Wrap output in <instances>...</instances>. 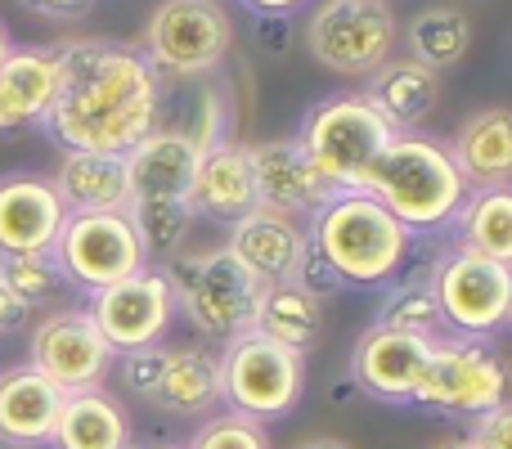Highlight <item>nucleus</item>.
Segmentation results:
<instances>
[{
    "mask_svg": "<svg viewBox=\"0 0 512 449\" xmlns=\"http://www.w3.org/2000/svg\"><path fill=\"white\" fill-rule=\"evenodd\" d=\"M9 50H14V45H9V32H5V23H0V63L9 59Z\"/></svg>",
    "mask_w": 512,
    "mask_h": 449,
    "instance_id": "obj_41",
    "label": "nucleus"
},
{
    "mask_svg": "<svg viewBox=\"0 0 512 449\" xmlns=\"http://www.w3.org/2000/svg\"><path fill=\"white\" fill-rule=\"evenodd\" d=\"M0 449H5V445H0Z\"/></svg>",
    "mask_w": 512,
    "mask_h": 449,
    "instance_id": "obj_45",
    "label": "nucleus"
},
{
    "mask_svg": "<svg viewBox=\"0 0 512 449\" xmlns=\"http://www.w3.org/2000/svg\"><path fill=\"white\" fill-rule=\"evenodd\" d=\"M158 449H189V441H171V445H158Z\"/></svg>",
    "mask_w": 512,
    "mask_h": 449,
    "instance_id": "obj_43",
    "label": "nucleus"
},
{
    "mask_svg": "<svg viewBox=\"0 0 512 449\" xmlns=\"http://www.w3.org/2000/svg\"><path fill=\"white\" fill-rule=\"evenodd\" d=\"M306 243L355 292H387L414 256V234L373 194H333L310 216Z\"/></svg>",
    "mask_w": 512,
    "mask_h": 449,
    "instance_id": "obj_2",
    "label": "nucleus"
},
{
    "mask_svg": "<svg viewBox=\"0 0 512 449\" xmlns=\"http://www.w3.org/2000/svg\"><path fill=\"white\" fill-rule=\"evenodd\" d=\"M508 400V369L490 342L445 333L427 351V369L418 378L409 405L423 414L477 418Z\"/></svg>",
    "mask_w": 512,
    "mask_h": 449,
    "instance_id": "obj_8",
    "label": "nucleus"
},
{
    "mask_svg": "<svg viewBox=\"0 0 512 449\" xmlns=\"http://www.w3.org/2000/svg\"><path fill=\"white\" fill-rule=\"evenodd\" d=\"M432 342L396 333V328L369 324L351 346V387L382 405H409L418 378L427 369Z\"/></svg>",
    "mask_w": 512,
    "mask_h": 449,
    "instance_id": "obj_15",
    "label": "nucleus"
},
{
    "mask_svg": "<svg viewBox=\"0 0 512 449\" xmlns=\"http://www.w3.org/2000/svg\"><path fill=\"white\" fill-rule=\"evenodd\" d=\"M387 117L373 108V99L364 90H346V95H328L315 108H306L297 135L301 153L310 158V167L337 189V194H360L369 167L378 162V153L391 144Z\"/></svg>",
    "mask_w": 512,
    "mask_h": 449,
    "instance_id": "obj_4",
    "label": "nucleus"
},
{
    "mask_svg": "<svg viewBox=\"0 0 512 449\" xmlns=\"http://www.w3.org/2000/svg\"><path fill=\"white\" fill-rule=\"evenodd\" d=\"M59 50L54 45H14L0 63V135L45 126L59 95Z\"/></svg>",
    "mask_w": 512,
    "mask_h": 449,
    "instance_id": "obj_17",
    "label": "nucleus"
},
{
    "mask_svg": "<svg viewBox=\"0 0 512 449\" xmlns=\"http://www.w3.org/2000/svg\"><path fill=\"white\" fill-rule=\"evenodd\" d=\"M162 351L167 346H144V351H131V355H117V373H122V387L131 396L149 400L153 387H158V373H162Z\"/></svg>",
    "mask_w": 512,
    "mask_h": 449,
    "instance_id": "obj_34",
    "label": "nucleus"
},
{
    "mask_svg": "<svg viewBox=\"0 0 512 449\" xmlns=\"http://www.w3.org/2000/svg\"><path fill=\"white\" fill-rule=\"evenodd\" d=\"M198 158L203 149L185 131H149L131 153H122L131 203H185Z\"/></svg>",
    "mask_w": 512,
    "mask_h": 449,
    "instance_id": "obj_18",
    "label": "nucleus"
},
{
    "mask_svg": "<svg viewBox=\"0 0 512 449\" xmlns=\"http://www.w3.org/2000/svg\"><path fill=\"white\" fill-rule=\"evenodd\" d=\"M189 449H270V436H265L261 423L225 409V414H212L203 427H198Z\"/></svg>",
    "mask_w": 512,
    "mask_h": 449,
    "instance_id": "obj_33",
    "label": "nucleus"
},
{
    "mask_svg": "<svg viewBox=\"0 0 512 449\" xmlns=\"http://www.w3.org/2000/svg\"><path fill=\"white\" fill-rule=\"evenodd\" d=\"M301 5H306V0H243V9H252L256 18H288V14H297Z\"/></svg>",
    "mask_w": 512,
    "mask_h": 449,
    "instance_id": "obj_39",
    "label": "nucleus"
},
{
    "mask_svg": "<svg viewBox=\"0 0 512 449\" xmlns=\"http://www.w3.org/2000/svg\"><path fill=\"white\" fill-rule=\"evenodd\" d=\"M59 50V95L45 117V135L63 153H131L158 131L162 77L140 45L68 41Z\"/></svg>",
    "mask_w": 512,
    "mask_h": 449,
    "instance_id": "obj_1",
    "label": "nucleus"
},
{
    "mask_svg": "<svg viewBox=\"0 0 512 449\" xmlns=\"http://www.w3.org/2000/svg\"><path fill=\"white\" fill-rule=\"evenodd\" d=\"M50 185L68 212H126L131 207V180L117 153H63Z\"/></svg>",
    "mask_w": 512,
    "mask_h": 449,
    "instance_id": "obj_23",
    "label": "nucleus"
},
{
    "mask_svg": "<svg viewBox=\"0 0 512 449\" xmlns=\"http://www.w3.org/2000/svg\"><path fill=\"white\" fill-rule=\"evenodd\" d=\"M18 5L36 18H50V23H77L95 9V0H18Z\"/></svg>",
    "mask_w": 512,
    "mask_h": 449,
    "instance_id": "obj_37",
    "label": "nucleus"
},
{
    "mask_svg": "<svg viewBox=\"0 0 512 449\" xmlns=\"http://www.w3.org/2000/svg\"><path fill=\"white\" fill-rule=\"evenodd\" d=\"M216 364H221L225 409L252 418V423H261V427L283 423V418L301 405V391H306V355L270 342V337H261L256 328L234 337V342H225Z\"/></svg>",
    "mask_w": 512,
    "mask_h": 449,
    "instance_id": "obj_6",
    "label": "nucleus"
},
{
    "mask_svg": "<svg viewBox=\"0 0 512 449\" xmlns=\"http://www.w3.org/2000/svg\"><path fill=\"white\" fill-rule=\"evenodd\" d=\"M432 449H472V445L459 436V441H441V445H432Z\"/></svg>",
    "mask_w": 512,
    "mask_h": 449,
    "instance_id": "obj_42",
    "label": "nucleus"
},
{
    "mask_svg": "<svg viewBox=\"0 0 512 449\" xmlns=\"http://www.w3.org/2000/svg\"><path fill=\"white\" fill-rule=\"evenodd\" d=\"M63 283L90 292L113 288L149 265L140 234H135L131 212H68L59 238L50 247Z\"/></svg>",
    "mask_w": 512,
    "mask_h": 449,
    "instance_id": "obj_10",
    "label": "nucleus"
},
{
    "mask_svg": "<svg viewBox=\"0 0 512 449\" xmlns=\"http://www.w3.org/2000/svg\"><path fill=\"white\" fill-rule=\"evenodd\" d=\"M360 194L378 198L414 238H432L454 225L472 189L441 140L418 131H396L387 149L378 153V162L369 167Z\"/></svg>",
    "mask_w": 512,
    "mask_h": 449,
    "instance_id": "obj_3",
    "label": "nucleus"
},
{
    "mask_svg": "<svg viewBox=\"0 0 512 449\" xmlns=\"http://www.w3.org/2000/svg\"><path fill=\"white\" fill-rule=\"evenodd\" d=\"M63 409V391L32 364L0 369V445L5 449H45Z\"/></svg>",
    "mask_w": 512,
    "mask_h": 449,
    "instance_id": "obj_20",
    "label": "nucleus"
},
{
    "mask_svg": "<svg viewBox=\"0 0 512 449\" xmlns=\"http://www.w3.org/2000/svg\"><path fill=\"white\" fill-rule=\"evenodd\" d=\"M234 23L216 0H162L144 23V59L158 77H207L225 63Z\"/></svg>",
    "mask_w": 512,
    "mask_h": 449,
    "instance_id": "obj_11",
    "label": "nucleus"
},
{
    "mask_svg": "<svg viewBox=\"0 0 512 449\" xmlns=\"http://www.w3.org/2000/svg\"><path fill=\"white\" fill-rule=\"evenodd\" d=\"M63 221H68V207L59 203L45 176H32V171L0 176V256L50 252Z\"/></svg>",
    "mask_w": 512,
    "mask_h": 449,
    "instance_id": "obj_16",
    "label": "nucleus"
},
{
    "mask_svg": "<svg viewBox=\"0 0 512 449\" xmlns=\"http://www.w3.org/2000/svg\"><path fill=\"white\" fill-rule=\"evenodd\" d=\"M297 449H351V445L337 441V436H310V441H301Z\"/></svg>",
    "mask_w": 512,
    "mask_h": 449,
    "instance_id": "obj_40",
    "label": "nucleus"
},
{
    "mask_svg": "<svg viewBox=\"0 0 512 449\" xmlns=\"http://www.w3.org/2000/svg\"><path fill=\"white\" fill-rule=\"evenodd\" d=\"M149 405L167 409L171 418H203L221 405V364L212 351L198 346H176L162 351V373Z\"/></svg>",
    "mask_w": 512,
    "mask_h": 449,
    "instance_id": "obj_25",
    "label": "nucleus"
},
{
    "mask_svg": "<svg viewBox=\"0 0 512 449\" xmlns=\"http://www.w3.org/2000/svg\"><path fill=\"white\" fill-rule=\"evenodd\" d=\"M122 445H131V423H126V409L104 387L63 396L50 449H122Z\"/></svg>",
    "mask_w": 512,
    "mask_h": 449,
    "instance_id": "obj_26",
    "label": "nucleus"
},
{
    "mask_svg": "<svg viewBox=\"0 0 512 449\" xmlns=\"http://www.w3.org/2000/svg\"><path fill=\"white\" fill-rule=\"evenodd\" d=\"M122 449H144V445H122Z\"/></svg>",
    "mask_w": 512,
    "mask_h": 449,
    "instance_id": "obj_44",
    "label": "nucleus"
},
{
    "mask_svg": "<svg viewBox=\"0 0 512 449\" xmlns=\"http://www.w3.org/2000/svg\"><path fill=\"white\" fill-rule=\"evenodd\" d=\"M126 212H131L135 234H140L144 252H149V265H153V256H158V261H171V256L185 252L189 225H194V216H189L185 203H131Z\"/></svg>",
    "mask_w": 512,
    "mask_h": 449,
    "instance_id": "obj_31",
    "label": "nucleus"
},
{
    "mask_svg": "<svg viewBox=\"0 0 512 449\" xmlns=\"http://www.w3.org/2000/svg\"><path fill=\"white\" fill-rule=\"evenodd\" d=\"M450 229H454V243L459 247L512 265V194H508V185L472 189V194L463 198Z\"/></svg>",
    "mask_w": 512,
    "mask_h": 449,
    "instance_id": "obj_28",
    "label": "nucleus"
},
{
    "mask_svg": "<svg viewBox=\"0 0 512 449\" xmlns=\"http://www.w3.org/2000/svg\"><path fill=\"white\" fill-rule=\"evenodd\" d=\"M391 0H319L306 18V50L337 77H373L396 50Z\"/></svg>",
    "mask_w": 512,
    "mask_h": 449,
    "instance_id": "obj_9",
    "label": "nucleus"
},
{
    "mask_svg": "<svg viewBox=\"0 0 512 449\" xmlns=\"http://www.w3.org/2000/svg\"><path fill=\"white\" fill-rule=\"evenodd\" d=\"M364 95L387 117L391 131H418V126L436 113V104H441V72L414 63L409 54L405 59H387L369 77Z\"/></svg>",
    "mask_w": 512,
    "mask_h": 449,
    "instance_id": "obj_24",
    "label": "nucleus"
},
{
    "mask_svg": "<svg viewBox=\"0 0 512 449\" xmlns=\"http://www.w3.org/2000/svg\"><path fill=\"white\" fill-rule=\"evenodd\" d=\"M373 324L396 328V333H409V337H423V342L445 337V319H441V306H436V297H432L427 270L400 274V279L382 292V306H378V315H373Z\"/></svg>",
    "mask_w": 512,
    "mask_h": 449,
    "instance_id": "obj_30",
    "label": "nucleus"
},
{
    "mask_svg": "<svg viewBox=\"0 0 512 449\" xmlns=\"http://www.w3.org/2000/svg\"><path fill=\"white\" fill-rule=\"evenodd\" d=\"M252 162V185H256V207L288 221H310L328 198L337 194L301 153L297 140H261L248 144Z\"/></svg>",
    "mask_w": 512,
    "mask_h": 449,
    "instance_id": "obj_14",
    "label": "nucleus"
},
{
    "mask_svg": "<svg viewBox=\"0 0 512 449\" xmlns=\"http://www.w3.org/2000/svg\"><path fill=\"white\" fill-rule=\"evenodd\" d=\"M0 279L14 292V301L32 315L45 310L63 292V274L50 252H27V256H0Z\"/></svg>",
    "mask_w": 512,
    "mask_h": 449,
    "instance_id": "obj_32",
    "label": "nucleus"
},
{
    "mask_svg": "<svg viewBox=\"0 0 512 449\" xmlns=\"http://www.w3.org/2000/svg\"><path fill=\"white\" fill-rule=\"evenodd\" d=\"M292 283H301L306 292H315V297H328V292H342V283H337V274L328 270L324 261H319L315 252L306 247V256H301L297 274H292Z\"/></svg>",
    "mask_w": 512,
    "mask_h": 449,
    "instance_id": "obj_36",
    "label": "nucleus"
},
{
    "mask_svg": "<svg viewBox=\"0 0 512 449\" xmlns=\"http://www.w3.org/2000/svg\"><path fill=\"white\" fill-rule=\"evenodd\" d=\"M23 324H27V310L18 306L14 292H9L5 279H0V342H5V337H14Z\"/></svg>",
    "mask_w": 512,
    "mask_h": 449,
    "instance_id": "obj_38",
    "label": "nucleus"
},
{
    "mask_svg": "<svg viewBox=\"0 0 512 449\" xmlns=\"http://www.w3.org/2000/svg\"><path fill=\"white\" fill-rule=\"evenodd\" d=\"M405 45H409V59L423 63L432 72H445L468 54L472 45V23L463 9L454 5H432L423 14H414V23L405 27Z\"/></svg>",
    "mask_w": 512,
    "mask_h": 449,
    "instance_id": "obj_29",
    "label": "nucleus"
},
{
    "mask_svg": "<svg viewBox=\"0 0 512 449\" xmlns=\"http://www.w3.org/2000/svg\"><path fill=\"white\" fill-rule=\"evenodd\" d=\"M162 274H167L171 297H176V315H185L203 337L234 342V337L252 333L265 283L252 279L225 247L180 252L162 261Z\"/></svg>",
    "mask_w": 512,
    "mask_h": 449,
    "instance_id": "obj_5",
    "label": "nucleus"
},
{
    "mask_svg": "<svg viewBox=\"0 0 512 449\" xmlns=\"http://www.w3.org/2000/svg\"><path fill=\"white\" fill-rule=\"evenodd\" d=\"M256 333L270 342L288 346V351L306 355L324 337V297L306 292L301 283H265V297L256 306Z\"/></svg>",
    "mask_w": 512,
    "mask_h": 449,
    "instance_id": "obj_27",
    "label": "nucleus"
},
{
    "mask_svg": "<svg viewBox=\"0 0 512 449\" xmlns=\"http://www.w3.org/2000/svg\"><path fill=\"white\" fill-rule=\"evenodd\" d=\"M427 283H432V297L441 306L445 333L490 342L495 333L508 328V315H512V265L508 261L468 252V247L454 243L427 265Z\"/></svg>",
    "mask_w": 512,
    "mask_h": 449,
    "instance_id": "obj_7",
    "label": "nucleus"
},
{
    "mask_svg": "<svg viewBox=\"0 0 512 449\" xmlns=\"http://www.w3.org/2000/svg\"><path fill=\"white\" fill-rule=\"evenodd\" d=\"M459 167V176L468 180V189H495L508 185L512 176V117L508 108H481L454 131V140L445 144Z\"/></svg>",
    "mask_w": 512,
    "mask_h": 449,
    "instance_id": "obj_22",
    "label": "nucleus"
},
{
    "mask_svg": "<svg viewBox=\"0 0 512 449\" xmlns=\"http://www.w3.org/2000/svg\"><path fill=\"white\" fill-rule=\"evenodd\" d=\"M27 364H32L36 373H45L63 396H72V391L104 387L117 355L108 351V342L99 337L86 306H63V310H50V315L32 328Z\"/></svg>",
    "mask_w": 512,
    "mask_h": 449,
    "instance_id": "obj_13",
    "label": "nucleus"
},
{
    "mask_svg": "<svg viewBox=\"0 0 512 449\" xmlns=\"http://www.w3.org/2000/svg\"><path fill=\"white\" fill-rule=\"evenodd\" d=\"M90 319H95L99 337L108 342L113 355H131L144 346H162V337L176 324V297H171V283L162 274V265H144L140 274L113 283V288L90 292L86 301Z\"/></svg>",
    "mask_w": 512,
    "mask_h": 449,
    "instance_id": "obj_12",
    "label": "nucleus"
},
{
    "mask_svg": "<svg viewBox=\"0 0 512 449\" xmlns=\"http://www.w3.org/2000/svg\"><path fill=\"white\" fill-rule=\"evenodd\" d=\"M472 449H512V409L508 400L495 409H486V414L468 418V436H463Z\"/></svg>",
    "mask_w": 512,
    "mask_h": 449,
    "instance_id": "obj_35",
    "label": "nucleus"
},
{
    "mask_svg": "<svg viewBox=\"0 0 512 449\" xmlns=\"http://www.w3.org/2000/svg\"><path fill=\"white\" fill-rule=\"evenodd\" d=\"M306 229L301 221H288V216L274 212H248L230 225V238H225V252L261 283H288L297 274L301 256H306Z\"/></svg>",
    "mask_w": 512,
    "mask_h": 449,
    "instance_id": "obj_21",
    "label": "nucleus"
},
{
    "mask_svg": "<svg viewBox=\"0 0 512 449\" xmlns=\"http://www.w3.org/2000/svg\"><path fill=\"white\" fill-rule=\"evenodd\" d=\"M185 207H189V216H207V221H221V225H234L239 216L256 212L248 144L221 140L212 149H203L194 180H189Z\"/></svg>",
    "mask_w": 512,
    "mask_h": 449,
    "instance_id": "obj_19",
    "label": "nucleus"
}]
</instances>
